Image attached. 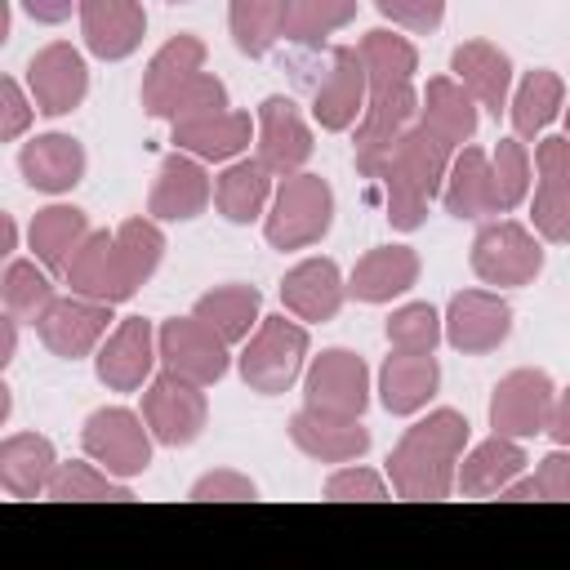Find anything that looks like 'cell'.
<instances>
[{"label":"cell","mask_w":570,"mask_h":570,"mask_svg":"<svg viewBox=\"0 0 570 570\" xmlns=\"http://www.w3.org/2000/svg\"><path fill=\"white\" fill-rule=\"evenodd\" d=\"M468 445V419L459 410H432L387 454V476L401 499H445L459 476V454Z\"/></svg>","instance_id":"1"},{"label":"cell","mask_w":570,"mask_h":570,"mask_svg":"<svg viewBox=\"0 0 570 570\" xmlns=\"http://www.w3.org/2000/svg\"><path fill=\"white\" fill-rule=\"evenodd\" d=\"M450 174V147L428 129V125H410L396 142V151L387 156V165L379 169L383 183V200H387V218L401 232H414L428 214V200L441 191Z\"/></svg>","instance_id":"2"},{"label":"cell","mask_w":570,"mask_h":570,"mask_svg":"<svg viewBox=\"0 0 570 570\" xmlns=\"http://www.w3.org/2000/svg\"><path fill=\"white\" fill-rule=\"evenodd\" d=\"M330 218H334V191L321 174H285L276 196H272V214L263 223L267 240L276 249H303V245H316L325 232H330Z\"/></svg>","instance_id":"3"},{"label":"cell","mask_w":570,"mask_h":570,"mask_svg":"<svg viewBox=\"0 0 570 570\" xmlns=\"http://www.w3.org/2000/svg\"><path fill=\"white\" fill-rule=\"evenodd\" d=\"M303 356H307V330L285 316H263L240 352V379L254 392L276 396L294 387V379L303 374Z\"/></svg>","instance_id":"4"},{"label":"cell","mask_w":570,"mask_h":570,"mask_svg":"<svg viewBox=\"0 0 570 570\" xmlns=\"http://www.w3.org/2000/svg\"><path fill=\"white\" fill-rule=\"evenodd\" d=\"M414 120H419V94H414V85H396V89L370 94V107L361 111V125H356V169L365 178H379V169L387 165V156L396 151L401 134Z\"/></svg>","instance_id":"5"},{"label":"cell","mask_w":570,"mask_h":570,"mask_svg":"<svg viewBox=\"0 0 570 570\" xmlns=\"http://www.w3.org/2000/svg\"><path fill=\"white\" fill-rule=\"evenodd\" d=\"M80 445L111 476H138L151 463V436H147L142 419L134 410H120V405L89 414L85 432H80Z\"/></svg>","instance_id":"6"},{"label":"cell","mask_w":570,"mask_h":570,"mask_svg":"<svg viewBox=\"0 0 570 570\" xmlns=\"http://www.w3.org/2000/svg\"><path fill=\"white\" fill-rule=\"evenodd\" d=\"M472 272L485 285H530L543 272V249L521 223H485L472 240Z\"/></svg>","instance_id":"7"},{"label":"cell","mask_w":570,"mask_h":570,"mask_svg":"<svg viewBox=\"0 0 570 570\" xmlns=\"http://www.w3.org/2000/svg\"><path fill=\"white\" fill-rule=\"evenodd\" d=\"M552 405H557V392H552V379L543 370H512L494 383L490 428L503 436H517V441L539 436V432H548Z\"/></svg>","instance_id":"8"},{"label":"cell","mask_w":570,"mask_h":570,"mask_svg":"<svg viewBox=\"0 0 570 570\" xmlns=\"http://www.w3.org/2000/svg\"><path fill=\"white\" fill-rule=\"evenodd\" d=\"M142 419H147V428H151L156 441H165V445H191L205 432L209 405H205L200 383L178 379L174 370H165L142 392Z\"/></svg>","instance_id":"9"},{"label":"cell","mask_w":570,"mask_h":570,"mask_svg":"<svg viewBox=\"0 0 570 570\" xmlns=\"http://www.w3.org/2000/svg\"><path fill=\"white\" fill-rule=\"evenodd\" d=\"M156 347H160L165 370H174L178 379H191L200 387H209V383H218L227 374V338H218L196 316L165 321L160 334H156Z\"/></svg>","instance_id":"10"},{"label":"cell","mask_w":570,"mask_h":570,"mask_svg":"<svg viewBox=\"0 0 570 570\" xmlns=\"http://www.w3.org/2000/svg\"><path fill=\"white\" fill-rule=\"evenodd\" d=\"M303 396L307 405L316 410H330V414H356L365 410L370 401V370L356 352L347 347H325L312 365H307V379H303Z\"/></svg>","instance_id":"11"},{"label":"cell","mask_w":570,"mask_h":570,"mask_svg":"<svg viewBox=\"0 0 570 570\" xmlns=\"http://www.w3.org/2000/svg\"><path fill=\"white\" fill-rule=\"evenodd\" d=\"M107 321H111V303H98V298H85V294H67V298H53L49 312L36 321L40 330V343L62 356V361H76L85 352H94L107 334Z\"/></svg>","instance_id":"12"},{"label":"cell","mask_w":570,"mask_h":570,"mask_svg":"<svg viewBox=\"0 0 570 570\" xmlns=\"http://www.w3.org/2000/svg\"><path fill=\"white\" fill-rule=\"evenodd\" d=\"M27 89H31L36 111H45V116H67V111H76L80 98H85V89H89L85 58H80L71 45H62V40L45 45V49L27 62Z\"/></svg>","instance_id":"13"},{"label":"cell","mask_w":570,"mask_h":570,"mask_svg":"<svg viewBox=\"0 0 570 570\" xmlns=\"http://www.w3.org/2000/svg\"><path fill=\"white\" fill-rule=\"evenodd\" d=\"M508 334H512V307L499 294L463 289V294L450 298V312H445L450 347H459L468 356H481V352H494Z\"/></svg>","instance_id":"14"},{"label":"cell","mask_w":570,"mask_h":570,"mask_svg":"<svg viewBox=\"0 0 570 570\" xmlns=\"http://www.w3.org/2000/svg\"><path fill=\"white\" fill-rule=\"evenodd\" d=\"M289 441L321 463H352L370 450V428L356 414H330L316 405H303L289 419Z\"/></svg>","instance_id":"15"},{"label":"cell","mask_w":570,"mask_h":570,"mask_svg":"<svg viewBox=\"0 0 570 570\" xmlns=\"http://www.w3.org/2000/svg\"><path fill=\"white\" fill-rule=\"evenodd\" d=\"M539 191H534V232L552 245L570 240V138H543L534 151Z\"/></svg>","instance_id":"16"},{"label":"cell","mask_w":570,"mask_h":570,"mask_svg":"<svg viewBox=\"0 0 570 570\" xmlns=\"http://www.w3.org/2000/svg\"><path fill=\"white\" fill-rule=\"evenodd\" d=\"M365 89H370V76H365L361 49L338 45V49L330 53V71H325V80L316 85V98H312L316 125L330 129V134L356 125V116L365 111Z\"/></svg>","instance_id":"17"},{"label":"cell","mask_w":570,"mask_h":570,"mask_svg":"<svg viewBox=\"0 0 570 570\" xmlns=\"http://www.w3.org/2000/svg\"><path fill=\"white\" fill-rule=\"evenodd\" d=\"M156 356H160V347H156V338H151V321H142V316H125L111 334H107V343L98 347V379L111 387V392H134V387H142V379L151 374V365H156Z\"/></svg>","instance_id":"18"},{"label":"cell","mask_w":570,"mask_h":570,"mask_svg":"<svg viewBox=\"0 0 570 570\" xmlns=\"http://www.w3.org/2000/svg\"><path fill=\"white\" fill-rule=\"evenodd\" d=\"M67 285L71 294H85V298H98V303H125L134 294L129 276H125V263L116 254V232H89L80 240V249L71 254L67 263Z\"/></svg>","instance_id":"19"},{"label":"cell","mask_w":570,"mask_h":570,"mask_svg":"<svg viewBox=\"0 0 570 570\" xmlns=\"http://www.w3.org/2000/svg\"><path fill=\"white\" fill-rule=\"evenodd\" d=\"M80 31L89 53L120 62L142 45L147 13L138 0H80Z\"/></svg>","instance_id":"20"},{"label":"cell","mask_w":570,"mask_h":570,"mask_svg":"<svg viewBox=\"0 0 570 570\" xmlns=\"http://www.w3.org/2000/svg\"><path fill=\"white\" fill-rule=\"evenodd\" d=\"M312 156V129L289 98H263L258 107V160L272 174H298Z\"/></svg>","instance_id":"21"},{"label":"cell","mask_w":570,"mask_h":570,"mask_svg":"<svg viewBox=\"0 0 570 570\" xmlns=\"http://www.w3.org/2000/svg\"><path fill=\"white\" fill-rule=\"evenodd\" d=\"M205 205H209V178H205L200 160H191L183 151L165 156L160 174L151 183V196H147V214L160 218V223H187Z\"/></svg>","instance_id":"22"},{"label":"cell","mask_w":570,"mask_h":570,"mask_svg":"<svg viewBox=\"0 0 570 570\" xmlns=\"http://www.w3.org/2000/svg\"><path fill=\"white\" fill-rule=\"evenodd\" d=\"M450 71L459 76V85L476 98V107H485L490 116H499L508 107V89H512V62L503 49H494L490 40H463L450 58Z\"/></svg>","instance_id":"23"},{"label":"cell","mask_w":570,"mask_h":570,"mask_svg":"<svg viewBox=\"0 0 570 570\" xmlns=\"http://www.w3.org/2000/svg\"><path fill=\"white\" fill-rule=\"evenodd\" d=\"M18 169L36 191H71L85 178V147L71 134H40L18 151Z\"/></svg>","instance_id":"24"},{"label":"cell","mask_w":570,"mask_h":570,"mask_svg":"<svg viewBox=\"0 0 570 570\" xmlns=\"http://www.w3.org/2000/svg\"><path fill=\"white\" fill-rule=\"evenodd\" d=\"M343 276L334 267V258H303L298 267L285 272L281 281V303L298 316V321H330L343 307Z\"/></svg>","instance_id":"25"},{"label":"cell","mask_w":570,"mask_h":570,"mask_svg":"<svg viewBox=\"0 0 570 570\" xmlns=\"http://www.w3.org/2000/svg\"><path fill=\"white\" fill-rule=\"evenodd\" d=\"M419 125H428L454 151L476 134V98L459 80L432 76L428 89L419 94Z\"/></svg>","instance_id":"26"},{"label":"cell","mask_w":570,"mask_h":570,"mask_svg":"<svg viewBox=\"0 0 570 570\" xmlns=\"http://www.w3.org/2000/svg\"><path fill=\"white\" fill-rule=\"evenodd\" d=\"M445 209L454 218H490L499 209V187H494V165L481 147H463L445 174Z\"/></svg>","instance_id":"27"},{"label":"cell","mask_w":570,"mask_h":570,"mask_svg":"<svg viewBox=\"0 0 570 570\" xmlns=\"http://www.w3.org/2000/svg\"><path fill=\"white\" fill-rule=\"evenodd\" d=\"M441 383V365L432 352H396L379 370V396L387 414H414L428 405V396Z\"/></svg>","instance_id":"28"},{"label":"cell","mask_w":570,"mask_h":570,"mask_svg":"<svg viewBox=\"0 0 570 570\" xmlns=\"http://www.w3.org/2000/svg\"><path fill=\"white\" fill-rule=\"evenodd\" d=\"M53 472H58V459H53V445H49L40 432L4 436V445H0V485H4L13 499L49 494Z\"/></svg>","instance_id":"29"},{"label":"cell","mask_w":570,"mask_h":570,"mask_svg":"<svg viewBox=\"0 0 570 570\" xmlns=\"http://www.w3.org/2000/svg\"><path fill=\"white\" fill-rule=\"evenodd\" d=\"M414 281H419V254L410 245H379L356 263L347 289L361 303H387V298L405 294Z\"/></svg>","instance_id":"30"},{"label":"cell","mask_w":570,"mask_h":570,"mask_svg":"<svg viewBox=\"0 0 570 570\" xmlns=\"http://www.w3.org/2000/svg\"><path fill=\"white\" fill-rule=\"evenodd\" d=\"M525 468V450L517 445V436H503L494 432L490 441H481L463 463H459V490L472 494V499H485V494H499L508 481H517Z\"/></svg>","instance_id":"31"},{"label":"cell","mask_w":570,"mask_h":570,"mask_svg":"<svg viewBox=\"0 0 570 570\" xmlns=\"http://www.w3.org/2000/svg\"><path fill=\"white\" fill-rule=\"evenodd\" d=\"M174 147L191 151L196 160H232L249 147V116L218 111L205 120H183V125H174Z\"/></svg>","instance_id":"32"},{"label":"cell","mask_w":570,"mask_h":570,"mask_svg":"<svg viewBox=\"0 0 570 570\" xmlns=\"http://www.w3.org/2000/svg\"><path fill=\"white\" fill-rule=\"evenodd\" d=\"M200 62H205V40L200 36H174L169 45H160L156 58L147 62V76H142V107H147V116H160L165 98L187 76H196Z\"/></svg>","instance_id":"33"},{"label":"cell","mask_w":570,"mask_h":570,"mask_svg":"<svg viewBox=\"0 0 570 570\" xmlns=\"http://www.w3.org/2000/svg\"><path fill=\"white\" fill-rule=\"evenodd\" d=\"M85 236H89V218L76 205H49L31 218V254L45 263V272H67Z\"/></svg>","instance_id":"34"},{"label":"cell","mask_w":570,"mask_h":570,"mask_svg":"<svg viewBox=\"0 0 570 570\" xmlns=\"http://www.w3.org/2000/svg\"><path fill=\"white\" fill-rule=\"evenodd\" d=\"M258 303H263V294L254 285H218L196 298L191 316L205 321L218 338L240 343V338H249V325L258 321Z\"/></svg>","instance_id":"35"},{"label":"cell","mask_w":570,"mask_h":570,"mask_svg":"<svg viewBox=\"0 0 570 570\" xmlns=\"http://www.w3.org/2000/svg\"><path fill=\"white\" fill-rule=\"evenodd\" d=\"M267 191H272V169L263 160H236V165H227L218 174L214 200H218L227 223H249V218L263 214Z\"/></svg>","instance_id":"36"},{"label":"cell","mask_w":570,"mask_h":570,"mask_svg":"<svg viewBox=\"0 0 570 570\" xmlns=\"http://www.w3.org/2000/svg\"><path fill=\"white\" fill-rule=\"evenodd\" d=\"M561 102H566V85H561V76L548 71V67H543V71H530V76L521 80V89L512 94V102H508L517 138H534V134H543V129L552 125V116L561 111Z\"/></svg>","instance_id":"37"},{"label":"cell","mask_w":570,"mask_h":570,"mask_svg":"<svg viewBox=\"0 0 570 570\" xmlns=\"http://www.w3.org/2000/svg\"><path fill=\"white\" fill-rule=\"evenodd\" d=\"M361 62H365V76H370V94L379 89H396V85H410L414 80V67H419V53L405 36H392V31H365L361 40Z\"/></svg>","instance_id":"38"},{"label":"cell","mask_w":570,"mask_h":570,"mask_svg":"<svg viewBox=\"0 0 570 570\" xmlns=\"http://www.w3.org/2000/svg\"><path fill=\"white\" fill-rule=\"evenodd\" d=\"M227 22H232L236 49L249 58H263L285 36V0H232Z\"/></svg>","instance_id":"39"},{"label":"cell","mask_w":570,"mask_h":570,"mask_svg":"<svg viewBox=\"0 0 570 570\" xmlns=\"http://www.w3.org/2000/svg\"><path fill=\"white\" fill-rule=\"evenodd\" d=\"M356 18V0H285V40L321 45Z\"/></svg>","instance_id":"40"},{"label":"cell","mask_w":570,"mask_h":570,"mask_svg":"<svg viewBox=\"0 0 570 570\" xmlns=\"http://www.w3.org/2000/svg\"><path fill=\"white\" fill-rule=\"evenodd\" d=\"M0 298H4V312H9L13 321H27V325H36V321L49 312V303H53V285H49V276H45L36 263H22V258H13V263L4 267V281H0Z\"/></svg>","instance_id":"41"},{"label":"cell","mask_w":570,"mask_h":570,"mask_svg":"<svg viewBox=\"0 0 570 570\" xmlns=\"http://www.w3.org/2000/svg\"><path fill=\"white\" fill-rule=\"evenodd\" d=\"M116 254L125 263V276L129 285L138 289L142 281H151V272L160 267V254H165V236L151 218H125L116 227Z\"/></svg>","instance_id":"42"},{"label":"cell","mask_w":570,"mask_h":570,"mask_svg":"<svg viewBox=\"0 0 570 570\" xmlns=\"http://www.w3.org/2000/svg\"><path fill=\"white\" fill-rule=\"evenodd\" d=\"M218 111H227V85H223L218 76H209V71L187 76V80L165 98V107H160V116L174 120V125H183V120H205V116H218Z\"/></svg>","instance_id":"43"},{"label":"cell","mask_w":570,"mask_h":570,"mask_svg":"<svg viewBox=\"0 0 570 570\" xmlns=\"http://www.w3.org/2000/svg\"><path fill=\"white\" fill-rule=\"evenodd\" d=\"M441 316L428 303H405L387 316V343L396 352H432L441 343Z\"/></svg>","instance_id":"44"},{"label":"cell","mask_w":570,"mask_h":570,"mask_svg":"<svg viewBox=\"0 0 570 570\" xmlns=\"http://www.w3.org/2000/svg\"><path fill=\"white\" fill-rule=\"evenodd\" d=\"M49 499L71 503V499H129V490L120 481H111V472H98L89 463H58L53 481H49Z\"/></svg>","instance_id":"45"},{"label":"cell","mask_w":570,"mask_h":570,"mask_svg":"<svg viewBox=\"0 0 570 570\" xmlns=\"http://www.w3.org/2000/svg\"><path fill=\"white\" fill-rule=\"evenodd\" d=\"M490 165H494L499 209L508 214V209H517V205L525 200V187H530V156H525V147H521L517 138H499V147H494Z\"/></svg>","instance_id":"46"},{"label":"cell","mask_w":570,"mask_h":570,"mask_svg":"<svg viewBox=\"0 0 570 570\" xmlns=\"http://www.w3.org/2000/svg\"><path fill=\"white\" fill-rule=\"evenodd\" d=\"M374 4H379L383 18H392L396 27L419 31V36L436 31L441 18H445V0H374Z\"/></svg>","instance_id":"47"},{"label":"cell","mask_w":570,"mask_h":570,"mask_svg":"<svg viewBox=\"0 0 570 570\" xmlns=\"http://www.w3.org/2000/svg\"><path fill=\"white\" fill-rule=\"evenodd\" d=\"M383 494H387V485L370 468H338L325 481V499H383Z\"/></svg>","instance_id":"48"},{"label":"cell","mask_w":570,"mask_h":570,"mask_svg":"<svg viewBox=\"0 0 570 570\" xmlns=\"http://www.w3.org/2000/svg\"><path fill=\"white\" fill-rule=\"evenodd\" d=\"M31 125V107H27V98H22V89H18V80H0V138L9 142V138H18L22 129Z\"/></svg>","instance_id":"49"},{"label":"cell","mask_w":570,"mask_h":570,"mask_svg":"<svg viewBox=\"0 0 570 570\" xmlns=\"http://www.w3.org/2000/svg\"><path fill=\"white\" fill-rule=\"evenodd\" d=\"M254 481L240 472H209L191 485V499H254Z\"/></svg>","instance_id":"50"},{"label":"cell","mask_w":570,"mask_h":570,"mask_svg":"<svg viewBox=\"0 0 570 570\" xmlns=\"http://www.w3.org/2000/svg\"><path fill=\"white\" fill-rule=\"evenodd\" d=\"M534 481H539V499H570V450L548 454L539 463Z\"/></svg>","instance_id":"51"},{"label":"cell","mask_w":570,"mask_h":570,"mask_svg":"<svg viewBox=\"0 0 570 570\" xmlns=\"http://www.w3.org/2000/svg\"><path fill=\"white\" fill-rule=\"evenodd\" d=\"M71 4H80V0H22V9L36 22H62V18H71Z\"/></svg>","instance_id":"52"},{"label":"cell","mask_w":570,"mask_h":570,"mask_svg":"<svg viewBox=\"0 0 570 570\" xmlns=\"http://www.w3.org/2000/svg\"><path fill=\"white\" fill-rule=\"evenodd\" d=\"M548 432H552L561 445H570V387L557 396V405H552V419H548Z\"/></svg>","instance_id":"53"},{"label":"cell","mask_w":570,"mask_h":570,"mask_svg":"<svg viewBox=\"0 0 570 570\" xmlns=\"http://www.w3.org/2000/svg\"><path fill=\"white\" fill-rule=\"evenodd\" d=\"M18 325H22V321H13V316L4 312V334H0V365H9V361H13V347H18Z\"/></svg>","instance_id":"54"},{"label":"cell","mask_w":570,"mask_h":570,"mask_svg":"<svg viewBox=\"0 0 570 570\" xmlns=\"http://www.w3.org/2000/svg\"><path fill=\"white\" fill-rule=\"evenodd\" d=\"M499 494H503V499H539V481H534V476H525V481H508Z\"/></svg>","instance_id":"55"},{"label":"cell","mask_w":570,"mask_h":570,"mask_svg":"<svg viewBox=\"0 0 570 570\" xmlns=\"http://www.w3.org/2000/svg\"><path fill=\"white\" fill-rule=\"evenodd\" d=\"M0 227H4V254H9V249H13V240H18V227H13V218H9V214L0 218Z\"/></svg>","instance_id":"56"},{"label":"cell","mask_w":570,"mask_h":570,"mask_svg":"<svg viewBox=\"0 0 570 570\" xmlns=\"http://www.w3.org/2000/svg\"><path fill=\"white\" fill-rule=\"evenodd\" d=\"M566 125H570V107H566Z\"/></svg>","instance_id":"57"},{"label":"cell","mask_w":570,"mask_h":570,"mask_svg":"<svg viewBox=\"0 0 570 570\" xmlns=\"http://www.w3.org/2000/svg\"><path fill=\"white\" fill-rule=\"evenodd\" d=\"M174 4H183V0H174Z\"/></svg>","instance_id":"58"}]
</instances>
